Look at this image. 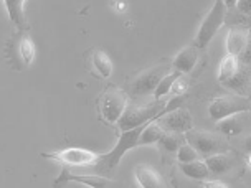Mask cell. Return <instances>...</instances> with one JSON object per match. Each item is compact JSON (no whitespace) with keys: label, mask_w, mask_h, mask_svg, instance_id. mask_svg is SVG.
<instances>
[{"label":"cell","mask_w":251,"mask_h":188,"mask_svg":"<svg viewBox=\"0 0 251 188\" xmlns=\"http://www.w3.org/2000/svg\"><path fill=\"white\" fill-rule=\"evenodd\" d=\"M170 111L167 109V106H164L162 102L155 101L152 104L147 106H131L126 109V113L123 114V118L119 119V127L121 131H131V129H136L139 125L152 122L154 119H157L159 116H165L169 114Z\"/></svg>","instance_id":"obj_1"},{"label":"cell","mask_w":251,"mask_h":188,"mask_svg":"<svg viewBox=\"0 0 251 188\" xmlns=\"http://www.w3.org/2000/svg\"><path fill=\"white\" fill-rule=\"evenodd\" d=\"M218 81L226 88L235 91H241L248 83V68L240 63L238 56L226 55L220 63L218 68Z\"/></svg>","instance_id":"obj_2"},{"label":"cell","mask_w":251,"mask_h":188,"mask_svg":"<svg viewBox=\"0 0 251 188\" xmlns=\"http://www.w3.org/2000/svg\"><path fill=\"white\" fill-rule=\"evenodd\" d=\"M45 159H50L53 162H58L66 167H94L100 164L101 155L96 152L79 149V147H70V149H63L50 154H42Z\"/></svg>","instance_id":"obj_3"},{"label":"cell","mask_w":251,"mask_h":188,"mask_svg":"<svg viewBox=\"0 0 251 188\" xmlns=\"http://www.w3.org/2000/svg\"><path fill=\"white\" fill-rule=\"evenodd\" d=\"M225 13H226V5L222 0H217L215 5L212 7V10L208 12V15L205 17L201 22L199 33L195 37V47L197 48H205L207 45L212 42L213 37L217 35V31L220 30V26L225 22Z\"/></svg>","instance_id":"obj_4"},{"label":"cell","mask_w":251,"mask_h":188,"mask_svg":"<svg viewBox=\"0 0 251 188\" xmlns=\"http://www.w3.org/2000/svg\"><path fill=\"white\" fill-rule=\"evenodd\" d=\"M251 109V104L248 99L241 96H220L217 99L212 101V104L208 107L210 118L213 120H220L226 119V118H233L235 114L240 113H246V111Z\"/></svg>","instance_id":"obj_5"},{"label":"cell","mask_w":251,"mask_h":188,"mask_svg":"<svg viewBox=\"0 0 251 188\" xmlns=\"http://www.w3.org/2000/svg\"><path fill=\"white\" fill-rule=\"evenodd\" d=\"M127 109V96L118 88H111L101 97V114L106 122L116 124Z\"/></svg>","instance_id":"obj_6"},{"label":"cell","mask_w":251,"mask_h":188,"mask_svg":"<svg viewBox=\"0 0 251 188\" xmlns=\"http://www.w3.org/2000/svg\"><path fill=\"white\" fill-rule=\"evenodd\" d=\"M187 144H190L197 152L203 155H217L223 154V150L226 149V144L222 137L212 132H205V131H188L185 134Z\"/></svg>","instance_id":"obj_7"},{"label":"cell","mask_w":251,"mask_h":188,"mask_svg":"<svg viewBox=\"0 0 251 188\" xmlns=\"http://www.w3.org/2000/svg\"><path fill=\"white\" fill-rule=\"evenodd\" d=\"M165 74H167V66L165 65L154 66V68L147 70L146 73H142L139 78L134 79V83L131 86L132 94L134 96H144V94L154 93Z\"/></svg>","instance_id":"obj_8"},{"label":"cell","mask_w":251,"mask_h":188,"mask_svg":"<svg viewBox=\"0 0 251 188\" xmlns=\"http://www.w3.org/2000/svg\"><path fill=\"white\" fill-rule=\"evenodd\" d=\"M160 125L164 127V131L167 129L170 132H183L187 134L188 131H192V125H194V120H192V116L187 109H180L172 111V113L165 114L160 118Z\"/></svg>","instance_id":"obj_9"},{"label":"cell","mask_w":251,"mask_h":188,"mask_svg":"<svg viewBox=\"0 0 251 188\" xmlns=\"http://www.w3.org/2000/svg\"><path fill=\"white\" fill-rule=\"evenodd\" d=\"M134 177L141 188H167L162 175L147 164H139L134 168Z\"/></svg>","instance_id":"obj_10"},{"label":"cell","mask_w":251,"mask_h":188,"mask_svg":"<svg viewBox=\"0 0 251 188\" xmlns=\"http://www.w3.org/2000/svg\"><path fill=\"white\" fill-rule=\"evenodd\" d=\"M63 182H78L83 183V185H88L89 188H111L116 187L114 182L107 180L104 177L100 175H75V173H70L68 170H63V173L60 175V178L56 180L55 185L60 187Z\"/></svg>","instance_id":"obj_11"},{"label":"cell","mask_w":251,"mask_h":188,"mask_svg":"<svg viewBox=\"0 0 251 188\" xmlns=\"http://www.w3.org/2000/svg\"><path fill=\"white\" fill-rule=\"evenodd\" d=\"M250 43V31L246 28H241V26H235L228 31L226 35V55H231V56H238L241 55L246 47Z\"/></svg>","instance_id":"obj_12"},{"label":"cell","mask_w":251,"mask_h":188,"mask_svg":"<svg viewBox=\"0 0 251 188\" xmlns=\"http://www.w3.org/2000/svg\"><path fill=\"white\" fill-rule=\"evenodd\" d=\"M197 61H199V48L194 45V47H187L178 51L177 56L174 58L172 66L177 73L185 74V73H190V71L195 68Z\"/></svg>","instance_id":"obj_13"},{"label":"cell","mask_w":251,"mask_h":188,"mask_svg":"<svg viewBox=\"0 0 251 188\" xmlns=\"http://www.w3.org/2000/svg\"><path fill=\"white\" fill-rule=\"evenodd\" d=\"M162 116H159L157 119H154L152 122L147 125V127L144 129V132L141 134V139H139V144L137 147L141 145H152V144H159L160 139H162L165 136V131L164 127L160 124H155L157 120H159Z\"/></svg>","instance_id":"obj_14"},{"label":"cell","mask_w":251,"mask_h":188,"mask_svg":"<svg viewBox=\"0 0 251 188\" xmlns=\"http://www.w3.org/2000/svg\"><path fill=\"white\" fill-rule=\"evenodd\" d=\"M182 173L188 178H194V180H205L210 175V170L205 164V160H197V162H190V164H178Z\"/></svg>","instance_id":"obj_15"},{"label":"cell","mask_w":251,"mask_h":188,"mask_svg":"<svg viewBox=\"0 0 251 188\" xmlns=\"http://www.w3.org/2000/svg\"><path fill=\"white\" fill-rule=\"evenodd\" d=\"M205 164H207L210 173H215V175L226 173L228 170L233 167V160L225 154H217V155L207 157V159H205Z\"/></svg>","instance_id":"obj_16"},{"label":"cell","mask_w":251,"mask_h":188,"mask_svg":"<svg viewBox=\"0 0 251 188\" xmlns=\"http://www.w3.org/2000/svg\"><path fill=\"white\" fill-rule=\"evenodd\" d=\"M93 66L102 78H109L113 74V61L106 51L96 50L93 53Z\"/></svg>","instance_id":"obj_17"},{"label":"cell","mask_w":251,"mask_h":188,"mask_svg":"<svg viewBox=\"0 0 251 188\" xmlns=\"http://www.w3.org/2000/svg\"><path fill=\"white\" fill-rule=\"evenodd\" d=\"M5 8L8 12V15H10V20L15 24L17 26H24L25 25V2H22V0H13V2H10V0H5Z\"/></svg>","instance_id":"obj_18"},{"label":"cell","mask_w":251,"mask_h":188,"mask_svg":"<svg viewBox=\"0 0 251 188\" xmlns=\"http://www.w3.org/2000/svg\"><path fill=\"white\" fill-rule=\"evenodd\" d=\"M180 76V73H177V71H174V73H169V74H165L164 76V79L159 83V86H157V89L154 91V96H155V99L159 101L160 97L165 96V94H169L170 91H172V88H174V84H176V81Z\"/></svg>","instance_id":"obj_19"},{"label":"cell","mask_w":251,"mask_h":188,"mask_svg":"<svg viewBox=\"0 0 251 188\" xmlns=\"http://www.w3.org/2000/svg\"><path fill=\"white\" fill-rule=\"evenodd\" d=\"M19 53H20V58H22V61H24V65H31V63H33L37 50H35V45L28 35H25V37L22 38Z\"/></svg>","instance_id":"obj_20"},{"label":"cell","mask_w":251,"mask_h":188,"mask_svg":"<svg viewBox=\"0 0 251 188\" xmlns=\"http://www.w3.org/2000/svg\"><path fill=\"white\" fill-rule=\"evenodd\" d=\"M217 129H218V132L223 134V136H236L238 132L243 131V125H241L238 119L226 118V119L220 120L217 124Z\"/></svg>","instance_id":"obj_21"},{"label":"cell","mask_w":251,"mask_h":188,"mask_svg":"<svg viewBox=\"0 0 251 188\" xmlns=\"http://www.w3.org/2000/svg\"><path fill=\"white\" fill-rule=\"evenodd\" d=\"M177 160L178 164H190L199 160V152H197L190 144H182L180 149L177 150Z\"/></svg>","instance_id":"obj_22"},{"label":"cell","mask_w":251,"mask_h":188,"mask_svg":"<svg viewBox=\"0 0 251 188\" xmlns=\"http://www.w3.org/2000/svg\"><path fill=\"white\" fill-rule=\"evenodd\" d=\"M160 147H162L164 150L167 152H177L178 149H180V141H178L177 136H172V134H165V136L160 139Z\"/></svg>","instance_id":"obj_23"},{"label":"cell","mask_w":251,"mask_h":188,"mask_svg":"<svg viewBox=\"0 0 251 188\" xmlns=\"http://www.w3.org/2000/svg\"><path fill=\"white\" fill-rule=\"evenodd\" d=\"M185 89H187V81L183 79V76H180V78L176 81V84H174V88L170 93L176 94V96H183V94H185Z\"/></svg>","instance_id":"obj_24"},{"label":"cell","mask_w":251,"mask_h":188,"mask_svg":"<svg viewBox=\"0 0 251 188\" xmlns=\"http://www.w3.org/2000/svg\"><path fill=\"white\" fill-rule=\"evenodd\" d=\"M203 188H230V187L222 180H208L203 183Z\"/></svg>","instance_id":"obj_25"},{"label":"cell","mask_w":251,"mask_h":188,"mask_svg":"<svg viewBox=\"0 0 251 188\" xmlns=\"http://www.w3.org/2000/svg\"><path fill=\"white\" fill-rule=\"evenodd\" d=\"M240 7V10L246 13V15H251V0H240V2H236Z\"/></svg>","instance_id":"obj_26"},{"label":"cell","mask_w":251,"mask_h":188,"mask_svg":"<svg viewBox=\"0 0 251 188\" xmlns=\"http://www.w3.org/2000/svg\"><path fill=\"white\" fill-rule=\"evenodd\" d=\"M113 5L116 10H124V7H126V2H113Z\"/></svg>","instance_id":"obj_27"},{"label":"cell","mask_w":251,"mask_h":188,"mask_svg":"<svg viewBox=\"0 0 251 188\" xmlns=\"http://www.w3.org/2000/svg\"><path fill=\"white\" fill-rule=\"evenodd\" d=\"M245 149L248 150L250 154H251V137H248V139H246V142H245Z\"/></svg>","instance_id":"obj_28"},{"label":"cell","mask_w":251,"mask_h":188,"mask_svg":"<svg viewBox=\"0 0 251 188\" xmlns=\"http://www.w3.org/2000/svg\"><path fill=\"white\" fill-rule=\"evenodd\" d=\"M248 165L251 167V154H250V157H248Z\"/></svg>","instance_id":"obj_29"}]
</instances>
